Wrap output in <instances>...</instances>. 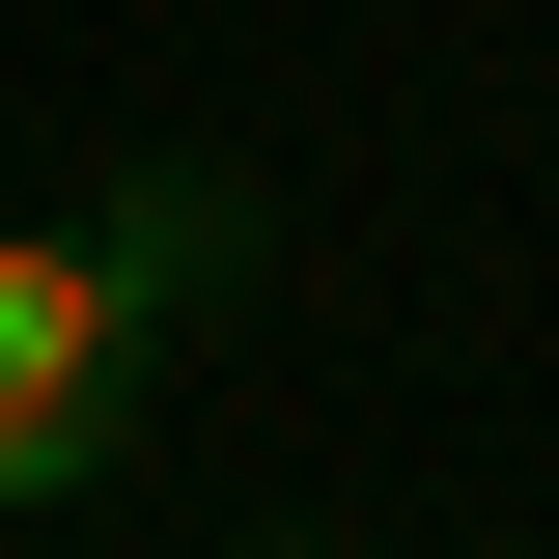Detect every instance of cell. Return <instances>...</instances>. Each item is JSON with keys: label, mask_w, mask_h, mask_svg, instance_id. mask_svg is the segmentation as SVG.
I'll use <instances>...</instances> for the list:
<instances>
[{"label": "cell", "mask_w": 559, "mask_h": 559, "mask_svg": "<svg viewBox=\"0 0 559 559\" xmlns=\"http://www.w3.org/2000/svg\"><path fill=\"white\" fill-rule=\"evenodd\" d=\"M140 280L84 252V224H0V532H57V503H112L140 448Z\"/></svg>", "instance_id": "cell-1"}, {"label": "cell", "mask_w": 559, "mask_h": 559, "mask_svg": "<svg viewBox=\"0 0 559 559\" xmlns=\"http://www.w3.org/2000/svg\"><path fill=\"white\" fill-rule=\"evenodd\" d=\"M84 252L140 280V336H224V308H252V252H280V224H252V168H224V140H140L112 197H84Z\"/></svg>", "instance_id": "cell-2"}]
</instances>
